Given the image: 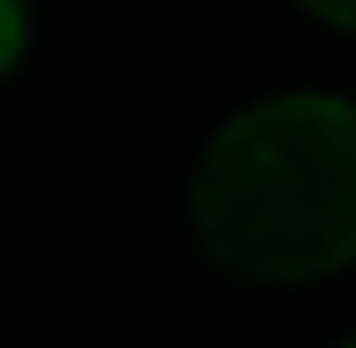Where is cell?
I'll return each mask as SVG.
<instances>
[{
	"instance_id": "obj_1",
	"label": "cell",
	"mask_w": 356,
	"mask_h": 348,
	"mask_svg": "<svg viewBox=\"0 0 356 348\" xmlns=\"http://www.w3.org/2000/svg\"><path fill=\"white\" fill-rule=\"evenodd\" d=\"M198 245L229 277L317 285L356 261V103L269 95L206 142L191 174Z\"/></svg>"
},
{
	"instance_id": "obj_2",
	"label": "cell",
	"mask_w": 356,
	"mask_h": 348,
	"mask_svg": "<svg viewBox=\"0 0 356 348\" xmlns=\"http://www.w3.org/2000/svg\"><path fill=\"white\" fill-rule=\"evenodd\" d=\"M16 56H24V0H0V79L16 72Z\"/></svg>"
},
{
	"instance_id": "obj_3",
	"label": "cell",
	"mask_w": 356,
	"mask_h": 348,
	"mask_svg": "<svg viewBox=\"0 0 356 348\" xmlns=\"http://www.w3.org/2000/svg\"><path fill=\"white\" fill-rule=\"evenodd\" d=\"M309 16H325V24H341V32H356V0H301Z\"/></svg>"
},
{
	"instance_id": "obj_4",
	"label": "cell",
	"mask_w": 356,
	"mask_h": 348,
	"mask_svg": "<svg viewBox=\"0 0 356 348\" xmlns=\"http://www.w3.org/2000/svg\"><path fill=\"white\" fill-rule=\"evenodd\" d=\"M341 348H356V333H348V340H341Z\"/></svg>"
}]
</instances>
